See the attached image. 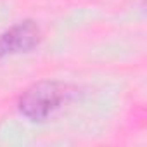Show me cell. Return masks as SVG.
Masks as SVG:
<instances>
[{"instance_id":"2","label":"cell","mask_w":147,"mask_h":147,"mask_svg":"<svg viewBox=\"0 0 147 147\" xmlns=\"http://www.w3.org/2000/svg\"><path fill=\"white\" fill-rule=\"evenodd\" d=\"M42 40V31L36 23L23 21L9 28L0 35V57H5L9 54L30 52L35 49Z\"/></svg>"},{"instance_id":"1","label":"cell","mask_w":147,"mask_h":147,"mask_svg":"<svg viewBox=\"0 0 147 147\" xmlns=\"http://www.w3.org/2000/svg\"><path fill=\"white\" fill-rule=\"evenodd\" d=\"M67 95L69 92L66 85L57 82H40L21 95L19 109L31 121H43L61 109Z\"/></svg>"}]
</instances>
